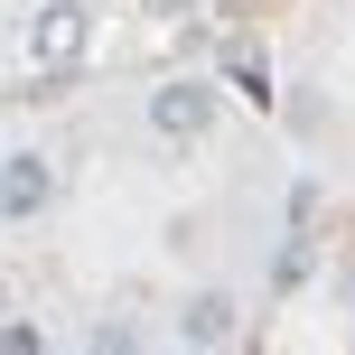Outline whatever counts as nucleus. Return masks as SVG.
Masks as SVG:
<instances>
[{"label": "nucleus", "mask_w": 355, "mask_h": 355, "mask_svg": "<svg viewBox=\"0 0 355 355\" xmlns=\"http://www.w3.org/2000/svg\"><path fill=\"white\" fill-rule=\"evenodd\" d=\"M150 122H159L168 141H196V131L215 122V94H206V85H168L159 103H150Z\"/></svg>", "instance_id": "f03ea898"}, {"label": "nucleus", "mask_w": 355, "mask_h": 355, "mask_svg": "<svg viewBox=\"0 0 355 355\" xmlns=\"http://www.w3.org/2000/svg\"><path fill=\"white\" fill-rule=\"evenodd\" d=\"M28 56H37L47 75H66L75 56H85V10H75V0H47L37 28H28Z\"/></svg>", "instance_id": "f257e3e1"}, {"label": "nucleus", "mask_w": 355, "mask_h": 355, "mask_svg": "<svg viewBox=\"0 0 355 355\" xmlns=\"http://www.w3.org/2000/svg\"><path fill=\"white\" fill-rule=\"evenodd\" d=\"M47 206V159H10V178H0V215H37Z\"/></svg>", "instance_id": "7ed1b4c3"}, {"label": "nucleus", "mask_w": 355, "mask_h": 355, "mask_svg": "<svg viewBox=\"0 0 355 355\" xmlns=\"http://www.w3.org/2000/svg\"><path fill=\"white\" fill-rule=\"evenodd\" d=\"M187 337H196V346H225V337H234V300H225V290L187 300Z\"/></svg>", "instance_id": "20e7f679"}]
</instances>
